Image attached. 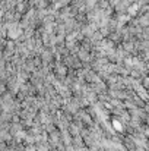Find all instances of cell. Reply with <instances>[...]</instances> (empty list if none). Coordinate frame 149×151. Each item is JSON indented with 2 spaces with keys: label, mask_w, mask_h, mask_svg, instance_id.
<instances>
[{
  "label": "cell",
  "mask_w": 149,
  "mask_h": 151,
  "mask_svg": "<svg viewBox=\"0 0 149 151\" xmlns=\"http://www.w3.org/2000/svg\"><path fill=\"white\" fill-rule=\"evenodd\" d=\"M9 28V35L12 37V38H16L19 34H21V28L16 25V24H13V25H10V27H7Z\"/></svg>",
  "instance_id": "6da1fadb"
}]
</instances>
